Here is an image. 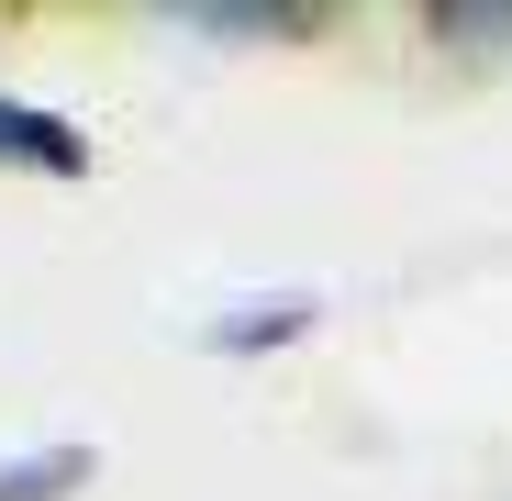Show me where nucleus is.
I'll return each mask as SVG.
<instances>
[{
  "label": "nucleus",
  "instance_id": "1",
  "mask_svg": "<svg viewBox=\"0 0 512 501\" xmlns=\"http://www.w3.org/2000/svg\"><path fill=\"white\" fill-rule=\"evenodd\" d=\"M312 323H323L312 290H245V301H223V312L201 323V346H212V357H279V346H301Z\"/></svg>",
  "mask_w": 512,
  "mask_h": 501
},
{
  "label": "nucleus",
  "instance_id": "2",
  "mask_svg": "<svg viewBox=\"0 0 512 501\" xmlns=\"http://www.w3.org/2000/svg\"><path fill=\"white\" fill-rule=\"evenodd\" d=\"M0 167H34V179H78V167H90V134H78L56 101L0 90Z\"/></svg>",
  "mask_w": 512,
  "mask_h": 501
},
{
  "label": "nucleus",
  "instance_id": "3",
  "mask_svg": "<svg viewBox=\"0 0 512 501\" xmlns=\"http://www.w3.org/2000/svg\"><path fill=\"white\" fill-rule=\"evenodd\" d=\"M167 23H179V34H268V45L323 34V12H312V0H179Z\"/></svg>",
  "mask_w": 512,
  "mask_h": 501
},
{
  "label": "nucleus",
  "instance_id": "4",
  "mask_svg": "<svg viewBox=\"0 0 512 501\" xmlns=\"http://www.w3.org/2000/svg\"><path fill=\"white\" fill-rule=\"evenodd\" d=\"M423 45H446L468 67L512 56V0H423Z\"/></svg>",
  "mask_w": 512,
  "mask_h": 501
},
{
  "label": "nucleus",
  "instance_id": "5",
  "mask_svg": "<svg viewBox=\"0 0 512 501\" xmlns=\"http://www.w3.org/2000/svg\"><path fill=\"white\" fill-rule=\"evenodd\" d=\"M90 446L56 435V446H23V457H0V501H67V490H90Z\"/></svg>",
  "mask_w": 512,
  "mask_h": 501
}]
</instances>
